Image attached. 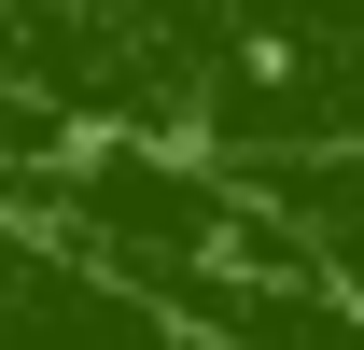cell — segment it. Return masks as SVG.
Wrapping results in <instances>:
<instances>
[{
	"label": "cell",
	"mask_w": 364,
	"mask_h": 350,
	"mask_svg": "<svg viewBox=\"0 0 364 350\" xmlns=\"http://www.w3.org/2000/svg\"><path fill=\"white\" fill-rule=\"evenodd\" d=\"M56 154H70V127H56V112H28V98L0 85V196H14L28 169H56Z\"/></svg>",
	"instance_id": "5"
},
{
	"label": "cell",
	"mask_w": 364,
	"mask_h": 350,
	"mask_svg": "<svg viewBox=\"0 0 364 350\" xmlns=\"http://www.w3.org/2000/svg\"><path fill=\"white\" fill-rule=\"evenodd\" d=\"M0 211H28L70 266L182 322L196 350H364V308L322 280V253L267 211V182L154 154V140H70Z\"/></svg>",
	"instance_id": "2"
},
{
	"label": "cell",
	"mask_w": 364,
	"mask_h": 350,
	"mask_svg": "<svg viewBox=\"0 0 364 350\" xmlns=\"http://www.w3.org/2000/svg\"><path fill=\"white\" fill-rule=\"evenodd\" d=\"M267 211L322 253V280L364 308V154H322V169H267Z\"/></svg>",
	"instance_id": "4"
},
{
	"label": "cell",
	"mask_w": 364,
	"mask_h": 350,
	"mask_svg": "<svg viewBox=\"0 0 364 350\" xmlns=\"http://www.w3.org/2000/svg\"><path fill=\"white\" fill-rule=\"evenodd\" d=\"M0 350H196V336L112 295L98 266H70L28 211H0Z\"/></svg>",
	"instance_id": "3"
},
{
	"label": "cell",
	"mask_w": 364,
	"mask_h": 350,
	"mask_svg": "<svg viewBox=\"0 0 364 350\" xmlns=\"http://www.w3.org/2000/svg\"><path fill=\"white\" fill-rule=\"evenodd\" d=\"M0 85L70 140L267 182L364 154V0H0Z\"/></svg>",
	"instance_id": "1"
}]
</instances>
